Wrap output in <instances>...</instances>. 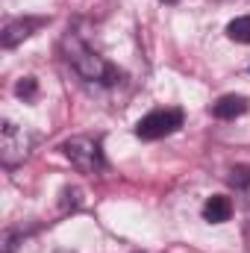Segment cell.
I'll return each instance as SVG.
<instances>
[{"mask_svg":"<svg viewBox=\"0 0 250 253\" xmlns=\"http://www.w3.org/2000/svg\"><path fill=\"white\" fill-rule=\"evenodd\" d=\"M227 36L239 44H250V15H239L227 24Z\"/></svg>","mask_w":250,"mask_h":253,"instance_id":"ba28073f","label":"cell"},{"mask_svg":"<svg viewBox=\"0 0 250 253\" xmlns=\"http://www.w3.org/2000/svg\"><path fill=\"white\" fill-rule=\"evenodd\" d=\"M230 215H233L230 197H224V194L206 197V203H203V221H209V224H224V221H230Z\"/></svg>","mask_w":250,"mask_h":253,"instance_id":"52a82bcc","label":"cell"},{"mask_svg":"<svg viewBox=\"0 0 250 253\" xmlns=\"http://www.w3.org/2000/svg\"><path fill=\"white\" fill-rule=\"evenodd\" d=\"M248 109H250L248 97H242V94H224V97L212 106V115L221 118V121H233V118L245 115Z\"/></svg>","mask_w":250,"mask_h":253,"instance_id":"8992f818","label":"cell"},{"mask_svg":"<svg viewBox=\"0 0 250 253\" xmlns=\"http://www.w3.org/2000/svg\"><path fill=\"white\" fill-rule=\"evenodd\" d=\"M65 159L80 171V174H97L103 171V147H100V138H91V135H74L62 144Z\"/></svg>","mask_w":250,"mask_h":253,"instance_id":"7a4b0ae2","label":"cell"},{"mask_svg":"<svg viewBox=\"0 0 250 253\" xmlns=\"http://www.w3.org/2000/svg\"><path fill=\"white\" fill-rule=\"evenodd\" d=\"M15 94H18L24 103H33V100L39 97V80H36V77H21V80L15 83Z\"/></svg>","mask_w":250,"mask_h":253,"instance_id":"9c48e42d","label":"cell"},{"mask_svg":"<svg viewBox=\"0 0 250 253\" xmlns=\"http://www.w3.org/2000/svg\"><path fill=\"white\" fill-rule=\"evenodd\" d=\"M30 150H33V135L24 126L12 124V121L0 124V162H3V168L21 165L30 156Z\"/></svg>","mask_w":250,"mask_h":253,"instance_id":"3957f363","label":"cell"},{"mask_svg":"<svg viewBox=\"0 0 250 253\" xmlns=\"http://www.w3.org/2000/svg\"><path fill=\"white\" fill-rule=\"evenodd\" d=\"M65 50H68V62L74 65V71L83 80H88V83H106V85H112L118 80V71L106 62L97 50H91L85 42H80L77 36L65 39Z\"/></svg>","mask_w":250,"mask_h":253,"instance_id":"6da1fadb","label":"cell"},{"mask_svg":"<svg viewBox=\"0 0 250 253\" xmlns=\"http://www.w3.org/2000/svg\"><path fill=\"white\" fill-rule=\"evenodd\" d=\"M227 180L233 189H250V165H236Z\"/></svg>","mask_w":250,"mask_h":253,"instance_id":"30bf717a","label":"cell"},{"mask_svg":"<svg viewBox=\"0 0 250 253\" xmlns=\"http://www.w3.org/2000/svg\"><path fill=\"white\" fill-rule=\"evenodd\" d=\"M39 24H42L39 18H18V21L6 24V30H3V47H15V44H21L24 39H30V36L36 33Z\"/></svg>","mask_w":250,"mask_h":253,"instance_id":"5b68a950","label":"cell"},{"mask_svg":"<svg viewBox=\"0 0 250 253\" xmlns=\"http://www.w3.org/2000/svg\"><path fill=\"white\" fill-rule=\"evenodd\" d=\"M180 126H183V109H153L135 124V135L144 141H156L177 132Z\"/></svg>","mask_w":250,"mask_h":253,"instance_id":"277c9868","label":"cell"}]
</instances>
